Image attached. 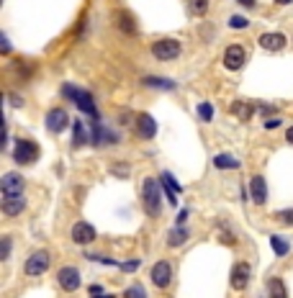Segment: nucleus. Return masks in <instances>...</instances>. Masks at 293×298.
I'll list each match as a JSON object with an SVG mask.
<instances>
[{
    "label": "nucleus",
    "mask_w": 293,
    "mask_h": 298,
    "mask_svg": "<svg viewBox=\"0 0 293 298\" xmlns=\"http://www.w3.org/2000/svg\"><path fill=\"white\" fill-rule=\"evenodd\" d=\"M142 206L146 216H152V219H157L162 213V190L154 178H144L142 182Z\"/></svg>",
    "instance_id": "f257e3e1"
},
{
    "label": "nucleus",
    "mask_w": 293,
    "mask_h": 298,
    "mask_svg": "<svg viewBox=\"0 0 293 298\" xmlns=\"http://www.w3.org/2000/svg\"><path fill=\"white\" fill-rule=\"evenodd\" d=\"M62 95H64L67 100L77 103V108H80L83 113H88L90 119H98V108H95L93 95H90V93H85V90L75 88V85H62Z\"/></svg>",
    "instance_id": "f03ea898"
},
{
    "label": "nucleus",
    "mask_w": 293,
    "mask_h": 298,
    "mask_svg": "<svg viewBox=\"0 0 293 298\" xmlns=\"http://www.w3.org/2000/svg\"><path fill=\"white\" fill-rule=\"evenodd\" d=\"M49 252L47 249H36L33 255L26 260V265H24V272L29 275V278H39V275H44L47 272V268H49Z\"/></svg>",
    "instance_id": "7ed1b4c3"
},
{
    "label": "nucleus",
    "mask_w": 293,
    "mask_h": 298,
    "mask_svg": "<svg viewBox=\"0 0 293 298\" xmlns=\"http://www.w3.org/2000/svg\"><path fill=\"white\" fill-rule=\"evenodd\" d=\"M13 159H16L18 165H33V162L39 159V147H36V142H31V139H18V142H16Z\"/></svg>",
    "instance_id": "20e7f679"
},
{
    "label": "nucleus",
    "mask_w": 293,
    "mask_h": 298,
    "mask_svg": "<svg viewBox=\"0 0 293 298\" xmlns=\"http://www.w3.org/2000/svg\"><path fill=\"white\" fill-rule=\"evenodd\" d=\"M152 54L160 62H170V60H175V57H180V44L175 39H157L152 44Z\"/></svg>",
    "instance_id": "39448f33"
},
{
    "label": "nucleus",
    "mask_w": 293,
    "mask_h": 298,
    "mask_svg": "<svg viewBox=\"0 0 293 298\" xmlns=\"http://www.w3.org/2000/svg\"><path fill=\"white\" fill-rule=\"evenodd\" d=\"M173 280V265L167 260H160V262H154V268H152V283L157 285V288H167Z\"/></svg>",
    "instance_id": "423d86ee"
},
{
    "label": "nucleus",
    "mask_w": 293,
    "mask_h": 298,
    "mask_svg": "<svg viewBox=\"0 0 293 298\" xmlns=\"http://www.w3.org/2000/svg\"><path fill=\"white\" fill-rule=\"evenodd\" d=\"M244 64V47L242 44H232V47H227V52H224V67L232 72L242 70Z\"/></svg>",
    "instance_id": "0eeeda50"
},
{
    "label": "nucleus",
    "mask_w": 293,
    "mask_h": 298,
    "mask_svg": "<svg viewBox=\"0 0 293 298\" xmlns=\"http://www.w3.org/2000/svg\"><path fill=\"white\" fill-rule=\"evenodd\" d=\"M250 278H252V268L247 265V262H236L232 268V288L234 291H244Z\"/></svg>",
    "instance_id": "6e6552de"
},
{
    "label": "nucleus",
    "mask_w": 293,
    "mask_h": 298,
    "mask_svg": "<svg viewBox=\"0 0 293 298\" xmlns=\"http://www.w3.org/2000/svg\"><path fill=\"white\" fill-rule=\"evenodd\" d=\"M26 180L16 175V173H8L3 175V180H0V190H3V196H21V190H24Z\"/></svg>",
    "instance_id": "1a4fd4ad"
},
{
    "label": "nucleus",
    "mask_w": 293,
    "mask_h": 298,
    "mask_svg": "<svg viewBox=\"0 0 293 298\" xmlns=\"http://www.w3.org/2000/svg\"><path fill=\"white\" fill-rule=\"evenodd\" d=\"M95 237H98L95 229L90 226V224H85V221H77V224L72 226V242H75V244H90Z\"/></svg>",
    "instance_id": "9d476101"
},
{
    "label": "nucleus",
    "mask_w": 293,
    "mask_h": 298,
    "mask_svg": "<svg viewBox=\"0 0 293 298\" xmlns=\"http://www.w3.org/2000/svg\"><path fill=\"white\" fill-rule=\"evenodd\" d=\"M57 280L64 291H77L80 288V272H77V268H62Z\"/></svg>",
    "instance_id": "9b49d317"
},
{
    "label": "nucleus",
    "mask_w": 293,
    "mask_h": 298,
    "mask_svg": "<svg viewBox=\"0 0 293 298\" xmlns=\"http://www.w3.org/2000/svg\"><path fill=\"white\" fill-rule=\"evenodd\" d=\"M67 111L64 108H52L49 113H47V129L52 131V134H59L64 126H67Z\"/></svg>",
    "instance_id": "f8f14e48"
},
{
    "label": "nucleus",
    "mask_w": 293,
    "mask_h": 298,
    "mask_svg": "<svg viewBox=\"0 0 293 298\" xmlns=\"http://www.w3.org/2000/svg\"><path fill=\"white\" fill-rule=\"evenodd\" d=\"M137 134L142 136V139H152V136L157 134V123H154V119L149 116V113H139L137 116Z\"/></svg>",
    "instance_id": "ddd939ff"
},
{
    "label": "nucleus",
    "mask_w": 293,
    "mask_h": 298,
    "mask_svg": "<svg viewBox=\"0 0 293 298\" xmlns=\"http://www.w3.org/2000/svg\"><path fill=\"white\" fill-rule=\"evenodd\" d=\"M250 190H252V201H255L257 206H263V203L267 201V182H265L263 175H255V178H252Z\"/></svg>",
    "instance_id": "4468645a"
},
{
    "label": "nucleus",
    "mask_w": 293,
    "mask_h": 298,
    "mask_svg": "<svg viewBox=\"0 0 293 298\" xmlns=\"http://www.w3.org/2000/svg\"><path fill=\"white\" fill-rule=\"evenodd\" d=\"M24 209H26V201L21 196H3V213L5 216H18V213H24Z\"/></svg>",
    "instance_id": "2eb2a0df"
},
{
    "label": "nucleus",
    "mask_w": 293,
    "mask_h": 298,
    "mask_svg": "<svg viewBox=\"0 0 293 298\" xmlns=\"http://www.w3.org/2000/svg\"><path fill=\"white\" fill-rule=\"evenodd\" d=\"M260 47L270 49V52H280V49L286 47V36H283V33H263V36H260Z\"/></svg>",
    "instance_id": "dca6fc26"
},
{
    "label": "nucleus",
    "mask_w": 293,
    "mask_h": 298,
    "mask_svg": "<svg viewBox=\"0 0 293 298\" xmlns=\"http://www.w3.org/2000/svg\"><path fill=\"white\" fill-rule=\"evenodd\" d=\"M160 182H162V185H165V190H167V201H170V203H175V196H177V193L180 190H183V188H180V182L170 175V173H162L160 175Z\"/></svg>",
    "instance_id": "f3484780"
},
{
    "label": "nucleus",
    "mask_w": 293,
    "mask_h": 298,
    "mask_svg": "<svg viewBox=\"0 0 293 298\" xmlns=\"http://www.w3.org/2000/svg\"><path fill=\"white\" fill-rule=\"evenodd\" d=\"M232 113L239 121H250L255 116V106H250V103H242V100H234L232 103Z\"/></svg>",
    "instance_id": "a211bd4d"
},
{
    "label": "nucleus",
    "mask_w": 293,
    "mask_h": 298,
    "mask_svg": "<svg viewBox=\"0 0 293 298\" xmlns=\"http://www.w3.org/2000/svg\"><path fill=\"white\" fill-rule=\"evenodd\" d=\"M188 239H190V232H188V229H185V226H175L173 232L167 234V244H170V247H180V244H185Z\"/></svg>",
    "instance_id": "6ab92c4d"
},
{
    "label": "nucleus",
    "mask_w": 293,
    "mask_h": 298,
    "mask_svg": "<svg viewBox=\"0 0 293 298\" xmlns=\"http://www.w3.org/2000/svg\"><path fill=\"white\" fill-rule=\"evenodd\" d=\"M90 129H93V147H100V144H106V142H116V134H108L106 131V126H90Z\"/></svg>",
    "instance_id": "aec40b11"
},
{
    "label": "nucleus",
    "mask_w": 293,
    "mask_h": 298,
    "mask_svg": "<svg viewBox=\"0 0 293 298\" xmlns=\"http://www.w3.org/2000/svg\"><path fill=\"white\" fill-rule=\"evenodd\" d=\"M85 142H88V126L77 119L72 123V147H83Z\"/></svg>",
    "instance_id": "412c9836"
},
{
    "label": "nucleus",
    "mask_w": 293,
    "mask_h": 298,
    "mask_svg": "<svg viewBox=\"0 0 293 298\" xmlns=\"http://www.w3.org/2000/svg\"><path fill=\"white\" fill-rule=\"evenodd\" d=\"M267 296H270V298H288L286 283L280 280V278H270V280H267Z\"/></svg>",
    "instance_id": "4be33fe9"
},
{
    "label": "nucleus",
    "mask_w": 293,
    "mask_h": 298,
    "mask_svg": "<svg viewBox=\"0 0 293 298\" xmlns=\"http://www.w3.org/2000/svg\"><path fill=\"white\" fill-rule=\"evenodd\" d=\"M146 88H157V90H175L173 80H162V77H144Z\"/></svg>",
    "instance_id": "5701e85b"
},
{
    "label": "nucleus",
    "mask_w": 293,
    "mask_h": 298,
    "mask_svg": "<svg viewBox=\"0 0 293 298\" xmlns=\"http://www.w3.org/2000/svg\"><path fill=\"white\" fill-rule=\"evenodd\" d=\"M116 24H118L121 31H126V33H134V31H137V29H134L131 16H129V13H123V10H116Z\"/></svg>",
    "instance_id": "b1692460"
},
{
    "label": "nucleus",
    "mask_w": 293,
    "mask_h": 298,
    "mask_svg": "<svg viewBox=\"0 0 293 298\" xmlns=\"http://www.w3.org/2000/svg\"><path fill=\"white\" fill-rule=\"evenodd\" d=\"M270 244H273V249H275V255L278 257H286L288 255V242H286V239H280L278 234H270Z\"/></svg>",
    "instance_id": "393cba45"
},
{
    "label": "nucleus",
    "mask_w": 293,
    "mask_h": 298,
    "mask_svg": "<svg viewBox=\"0 0 293 298\" xmlns=\"http://www.w3.org/2000/svg\"><path fill=\"white\" fill-rule=\"evenodd\" d=\"M213 165H216L219 170H234V167H239V162H236L234 157H229V154H219V157H213Z\"/></svg>",
    "instance_id": "a878e982"
},
{
    "label": "nucleus",
    "mask_w": 293,
    "mask_h": 298,
    "mask_svg": "<svg viewBox=\"0 0 293 298\" xmlns=\"http://www.w3.org/2000/svg\"><path fill=\"white\" fill-rule=\"evenodd\" d=\"M188 5H190V10H193L196 16H204L208 10V0H188Z\"/></svg>",
    "instance_id": "bb28decb"
},
{
    "label": "nucleus",
    "mask_w": 293,
    "mask_h": 298,
    "mask_svg": "<svg viewBox=\"0 0 293 298\" xmlns=\"http://www.w3.org/2000/svg\"><path fill=\"white\" fill-rule=\"evenodd\" d=\"M123 298H146L144 285H131V288L123 291Z\"/></svg>",
    "instance_id": "cd10ccee"
},
{
    "label": "nucleus",
    "mask_w": 293,
    "mask_h": 298,
    "mask_svg": "<svg viewBox=\"0 0 293 298\" xmlns=\"http://www.w3.org/2000/svg\"><path fill=\"white\" fill-rule=\"evenodd\" d=\"M229 26H232L234 31H242V29H247V26H250V21H247V18H242V16H232V18H229Z\"/></svg>",
    "instance_id": "c85d7f7f"
},
{
    "label": "nucleus",
    "mask_w": 293,
    "mask_h": 298,
    "mask_svg": "<svg viewBox=\"0 0 293 298\" xmlns=\"http://www.w3.org/2000/svg\"><path fill=\"white\" fill-rule=\"evenodd\" d=\"M198 116L204 119V121H211V119H213V108H211V103H201V106H198Z\"/></svg>",
    "instance_id": "c756f323"
},
{
    "label": "nucleus",
    "mask_w": 293,
    "mask_h": 298,
    "mask_svg": "<svg viewBox=\"0 0 293 298\" xmlns=\"http://www.w3.org/2000/svg\"><path fill=\"white\" fill-rule=\"evenodd\" d=\"M8 255H10V239L3 237V242H0V260H8Z\"/></svg>",
    "instance_id": "7c9ffc66"
},
{
    "label": "nucleus",
    "mask_w": 293,
    "mask_h": 298,
    "mask_svg": "<svg viewBox=\"0 0 293 298\" xmlns=\"http://www.w3.org/2000/svg\"><path fill=\"white\" fill-rule=\"evenodd\" d=\"M114 175H118V178H129V165L116 162V165H114Z\"/></svg>",
    "instance_id": "2f4dec72"
},
{
    "label": "nucleus",
    "mask_w": 293,
    "mask_h": 298,
    "mask_svg": "<svg viewBox=\"0 0 293 298\" xmlns=\"http://www.w3.org/2000/svg\"><path fill=\"white\" fill-rule=\"evenodd\" d=\"M278 219H280V221H286V224H293V209L280 211V213H278Z\"/></svg>",
    "instance_id": "473e14b6"
},
{
    "label": "nucleus",
    "mask_w": 293,
    "mask_h": 298,
    "mask_svg": "<svg viewBox=\"0 0 293 298\" xmlns=\"http://www.w3.org/2000/svg\"><path fill=\"white\" fill-rule=\"evenodd\" d=\"M0 52H3V54H8V52H10V41H8V36H5V33L0 36Z\"/></svg>",
    "instance_id": "72a5a7b5"
},
{
    "label": "nucleus",
    "mask_w": 293,
    "mask_h": 298,
    "mask_svg": "<svg viewBox=\"0 0 293 298\" xmlns=\"http://www.w3.org/2000/svg\"><path fill=\"white\" fill-rule=\"evenodd\" d=\"M121 268H123V272H134L139 268V260H131V262H126V265H121Z\"/></svg>",
    "instance_id": "f704fd0d"
},
{
    "label": "nucleus",
    "mask_w": 293,
    "mask_h": 298,
    "mask_svg": "<svg viewBox=\"0 0 293 298\" xmlns=\"http://www.w3.org/2000/svg\"><path fill=\"white\" fill-rule=\"evenodd\" d=\"M185 219H188V209H183V211L177 213V226H183V224H185Z\"/></svg>",
    "instance_id": "c9c22d12"
},
{
    "label": "nucleus",
    "mask_w": 293,
    "mask_h": 298,
    "mask_svg": "<svg viewBox=\"0 0 293 298\" xmlns=\"http://www.w3.org/2000/svg\"><path fill=\"white\" fill-rule=\"evenodd\" d=\"M103 293V288H100V285H90V296H100Z\"/></svg>",
    "instance_id": "e433bc0d"
},
{
    "label": "nucleus",
    "mask_w": 293,
    "mask_h": 298,
    "mask_svg": "<svg viewBox=\"0 0 293 298\" xmlns=\"http://www.w3.org/2000/svg\"><path fill=\"white\" fill-rule=\"evenodd\" d=\"M278 123H280V121H278V119H273V121H267V123H265V129H275Z\"/></svg>",
    "instance_id": "4c0bfd02"
},
{
    "label": "nucleus",
    "mask_w": 293,
    "mask_h": 298,
    "mask_svg": "<svg viewBox=\"0 0 293 298\" xmlns=\"http://www.w3.org/2000/svg\"><path fill=\"white\" fill-rule=\"evenodd\" d=\"M236 3H242V5H247V8H255V0H236Z\"/></svg>",
    "instance_id": "58836bf2"
},
{
    "label": "nucleus",
    "mask_w": 293,
    "mask_h": 298,
    "mask_svg": "<svg viewBox=\"0 0 293 298\" xmlns=\"http://www.w3.org/2000/svg\"><path fill=\"white\" fill-rule=\"evenodd\" d=\"M286 139H288V142H291V144H293V126H291V129H288V131H286Z\"/></svg>",
    "instance_id": "ea45409f"
},
{
    "label": "nucleus",
    "mask_w": 293,
    "mask_h": 298,
    "mask_svg": "<svg viewBox=\"0 0 293 298\" xmlns=\"http://www.w3.org/2000/svg\"><path fill=\"white\" fill-rule=\"evenodd\" d=\"M278 5H286V3H293V0H275Z\"/></svg>",
    "instance_id": "a19ab883"
},
{
    "label": "nucleus",
    "mask_w": 293,
    "mask_h": 298,
    "mask_svg": "<svg viewBox=\"0 0 293 298\" xmlns=\"http://www.w3.org/2000/svg\"><path fill=\"white\" fill-rule=\"evenodd\" d=\"M93 298H114V296H93Z\"/></svg>",
    "instance_id": "79ce46f5"
}]
</instances>
